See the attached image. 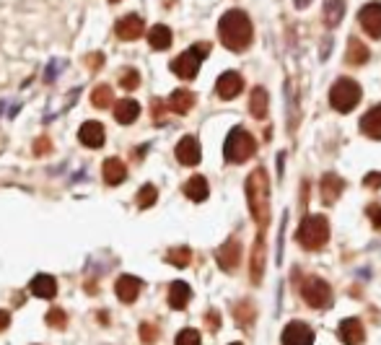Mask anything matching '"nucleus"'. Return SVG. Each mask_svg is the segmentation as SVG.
Listing matches in <instances>:
<instances>
[{"mask_svg": "<svg viewBox=\"0 0 381 345\" xmlns=\"http://www.w3.org/2000/svg\"><path fill=\"white\" fill-rule=\"evenodd\" d=\"M8 324H11V314L0 309V333H3V330H8Z\"/></svg>", "mask_w": 381, "mask_h": 345, "instance_id": "nucleus-40", "label": "nucleus"}, {"mask_svg": "<svg viewBox=\"0 0 381 345\" xmlns=\"http://www.w3.org/2000/svg\"><path fill=\"white\" fill-rule=\"evenodd\" d=\"M192 299V288L184 281H174L169 288V306L171 309H184Z\"/></svg>", "mask_w": 381, "mask_h": 345, "instance_id": "nucleus-20", "label": "nucleus"}, {"mask_svg": "<svg viewBox=\"0 0 381 345\" xmlns=\"http://www.w3.org/2000/svg\"><path fill=\"white\" fill-rule=\"evenodd\" d=\"M78 138H81V143H84L86 148H101L106 141L104 125H101V122H94V119H88V122H84L81 130H78Z\"/></svg>", "mask_w": 381, "mask_h": 345, "instance_id": "nucleus-11", "label": "nucleus"}, {"mask_svg": "<svg viewBox=\"0 0 381 345\" xmlns=\"http://www.w3.org/2000/svg\"><path fill=\"white\" fill-rule=\"evenodd\" d=\"M166 259H169L174 268H187V265L192 262V249L190 247H174V249H169Z\"/></svg>", "mask_w": 381, "mask_h": 345, "instance_id": "nucleus-31", "label": "nucleus"}, {"mask_svg": "<svg viewBox=\"0 0 381 345\" xmlns=\"http://www.w3.org/2000/svg\"><path fill=\"white\" fill-rule=\"evenodd\" d=\"M301 296L306 299V304L311 309H327L329 304H332V288H329V283L317 278V275H311V278L304 281Z\"/></svg>", "mask_w": 381, "mask_h": 345, "instance_id": "nucleus-7", "label": "nucleus"}, {"mask_svg": "<svg viewBox=\"0 0 381 345\" xmlns=\"http://www.w3.org/2000/svg\"><path fill=\"white\" fill-rule=\"evenodd\" d=\"M138 83H140L138 70H133V68H125V73L119 76V86L125 88V91H133V88H138Z\"/></svg>", "mask_w": 381, "mask_h": 345, "instance_id": "nucleus-33", "label": "nucleus"}, {"mask_svg": "<svg viewBox=\"0 0 381 345\" xmlns=\"http://www.w3.org/2000/svg\"><path fill=\"white\" fill-rule=\"evenodd\" d=\"M342 190H345V182H342V179H340L338 174H324V177H322V184H319V193H322V200H324V203H335V200H338L340 197V193H342Z\"/></svg>", "mask_w": 381, "mask_h": 345, "instance_id": "nucleus-19", "label": "nucleus"}, {"mask_svg": "<svg viewBox=\"0 0 381 345\" xmlns=\"http://www.w3.org/2000/svg\"><path fill=\"white\" fill-rule=\"evenodd\" d=\"M112 101H115V91L109 86H96L94 94H91V104L99 109H106L112 107Z\"/></svg>", "mask_w": 381, "mask_h": 345, "instance_id": "nucleus-30", "label": "nucleus"}, {"mask_svg": "<svg viewBox=\"0 0 381 345\" xmlns=\"http://www.w3.org/2000/svg\"><path fill=\"white\" fill-rule=\"evenodd\" d=\"M88 63H91V65H101V63H104V57H101V55H91V57H88Z\"/></svg>", "mask_w": 381, "mask_h": 345, "instance_id": "nucleus-42", "label": "nucleus"}, {"mask_svg": "<svg viewBox=\"0 0 381 345\" xmlns=\"http://www.w3.org/2000/svg\"><path fill=\"white\" fill-rule=\"evenodd\" d=\"M309 3H311V0H293V6H296V8H306Z\"/></svg>", "mask_w": 381, "mask_h": 345, "instance_id": "nucleus-43", "label": "nucleus"}, {"mask_svg": "<svg viewBox=\"0 0 381 345\" xmlns=\"http://www.w3.org/2000/svg\"><path fill=\"white\" fill-rule=\"evenodd\" d=\"M109 3H119V0H109Z\"/></svg>", "mask_w": 381, "mask_h": 345, "instance_id": "nucleus-44", "label": "nucleus"}, {"mask_svg": "<svg viewBox=\"0 0 381 345\" xmlns=\"http://www.w3.org/2000/svg\"><path fill=\"white\" fill-rule=\"evenodd\" d=\"M29 291H32L37 299H52L55 293H57V281H55L52 275H47V273H39V275H34L32 283H29Z\"/></svg>", "mask_w": 381, "mask_h": 345, "instance_id": "nucleus-17", "label": "nucleus"}, {"mask_svg": "<svg viewBox=\"0 0 381 345\" xmlns=\"http://www.w3.org/2000/svg\"><path fill=\"white\" fill-rule=\"evenodd\" d=\"M202 159V151H200V141L195 135H187L177 143V161L184 164V166H197Z\"/></svg>", "mask_w": 381, "mask_h": 345, "instance_id": "nucleus-9", "label": "nucleus"}, {"mask_svg": "<svg viewBox=\"0 0 381 345\" xmlns=\"http://www.w3.org/2000/svg\"><path fill=\"white\" fill-rule=\"evenodd\" d=\"M231 345H242V343H231Z\"/></svg>", "mask_w": 381, "mask_h": 345, "instance_id": "nucleus-45", "label": "nucleus"}, {"mask_svg": "<svg viewBox=\"0 0 381 345\" xmlns=\"http://www.w3.org/2000/svg\"><path fill=\"white\" fill-rule=\"evenodd\" d=\"M47 324L55 327V330H65L68 327V317H65L63 309H50L47 312Z\"/></svg>", "mask_w": 381, "mask_h": 345, "instance_id": "nucleus-34", "label": "nucleus"}, {"mask_svg": "<svg viewBox=\"0 0 381 345\" xmlns=\"http://www.w3.org/2000/svg\"><path fill=\"white\" fill-rule=\"evenodd\" d=\"M218 34H221V42L233 50V52H242L246 50L254 39V29H252V21H249V16L239 8H233V11L223 13V19L218 21Z\"/></svg>", "mask_w": 381, "mask_h": 345, "instance_id": "nucleus-1", "label": "nucleus"}, {"mask_svg": "<svg viewBox=\"0 0 381 345\" xmlns=\"http://www.w3.org/2000/svg\"><path fill=\"white\" fill-rule=\"evenodd\" d=\"M208 52H211V44L208 42H200L195 44V47H190L187 52H182L174 63H171V70L177 73L179 78H184V81H192V78L197 76V70H200V63L208 57Z\"/></svg>", "mask_w": 381, "mask_h": 345, "instance_id": "nucleus-5", "label": "nucleus"}, {"mask_svg": "<svg viewBox=\"0 0 381 345\" xmlns=\"http://www.w3.org/2000/svg\"><path fill=\"white\" fill-rule=\"evenodd\" d=\"M246 200H249L252 218L260 226V234H265L267 224H270V179H267L265 169H257V172L249 174V179H246Z\"/></svg>", "mask_w": 381, "mask_h": 345, "instance_id": "nucleus-2", "label": "nucleus"}, {"mask_svg": "<svg viewBox=\"0 0 381 345\" xmlns=\"http://www.w3.org/2000/svg\"><path fill=\"white\" fill-rule=\"evenodd\" d=\"M340 340L345 345H360L363 343V337H366V333H363V324H360V319H342L340 322Z\"/></svg>", "mask_w": 381, "mask_h": 345, "instance_id": "nucleus-16", "label": "nucleus"}, {"mask_svg": "<svg viewBox=\"0 0 381 345\" xmlns=\"http://www.w3.org/2000/svg\"><path fill=\"white\" fill-rule=\"evenodd\" d=\"M148 42L153 50H169L171 47V29L164 23H156L148 32Z\"/></svg>", "mask_w": 381, "mask_h": 345, "instance_id": "nucleus-26", "label": "nucleus"}, {"mask_svg": "<svg viewBox=\"0 0 381 345\" xmlns=\"http://www.w3.org/2000/svg\"><path fill=\"white\" fill-rule=\"evenodd\" d=\"M254 148H257V143H254L252 132H246L244 128H236L228 132V138L223 143V156H226V161L231 164H244L254 153Z\"/></svg>", "mask_w": 381, "mask_h": 345, "instance_id": "nucleus-4", "label": "nucleus"}, {"mask_svg": "<svg viewBox=\"0 0 381 345\" xmlns=\"http://www.w3.org/2000/svg\"><path fill=\"white\" fill-rule=\"evenodd\" d=\"M262 270H265V234H260L257 249H254V255H252V281L254 283L262 281Z\"/></svg>", "mask_w": 381, "mask_h": 345, "instance_id": "nucleus-27", "label": "nucleus"}, {"mask_svg": "<svg viewBox=\"0 0 381 345\" xmlns=\"http://www.w3.org/2000/svg\"><path fill=\"white\" fill-rule=\"evenodd\" d=\"M283 345H314V330L304 322H291L283 330Z\"/></svg>", "mask_w": 381, "mask_h": 345, "instance_id": "nucleus-10", "label": "nucleus"}, {"mask_svg": "<svg viewBox=\"0 0 381 345\" xmlns=\"http://www.w3.org/2000/svg\"><path fill=\"white\" fill-rule=\"evenodd\" d=\"M208 327H211V330H218V312L208 314Z\"/></svg>", "mask_w": 381, "mask_h": 345, "instance_id": "nucleus-41", "label": "nucleus"}, {"mask_svg": "<svg viewBox=\"0 0 381 345\" xmlns=\"http://www.w3.org/2000/svg\"><path fill=\"white\" fill-rule=\"evenodd\" d=\"M369 60V50H366V44L358 42V39H350L348 42V63L350 65H363Z\"/></svg>", "mask_w": 381, "mask_h": 345, "instance_id": "nucleus-29", "label": "nucleus"}, {"mask_svg": "<svg viewBox=\"0 0 381 345\" xmlns=\"http://www.w3.org/2000/svg\"><path fill=\"white\" fill-rule=\"evenodd\" d=\"M358 21L363 26V32L369 34L371 39H381V3H369L363 6L358 13Z\"/></svg>", "mask_w": 381, "mask_h": 345, "instance_id": "nucleus-8", "label": "nucleus"}, {"mask_svg": "<svg viewBox=\"0 0 381 345\" xmlns=\"http://www.w3.org/2000/svg\"><path fill=\"white\" fill-rule=\"evenodd\" d=\"M101 174H104L106 184H122L127 179V166L119 159H106Z\"/></svg>", "mask_w": 381, "mask_h": 345, "instance_id": "nucleus-22", "label": "nucleus"}, {"mask_svg": "<svg viewBox=\"0 0 381 345\" xmlns=\"http://www.w3.org/2000/svg\"><path fill=\"white\" fill-rule=\"evenodd\" d=\"M215 91H218V97L226 99V101H228V99H236L244 91V78L239 76V73L228 70V73H223V76L218 78Z\"/></svg>", "mask_w": 381, "mask_h": 345, "instance_id": "nucleus-14", "label": "nucleus"}, {"mask_svg": "<svg viewBox=\"0 0 381 345\" xmlns=\"http://www.w3.org/2000/svg\"><path fill=\"white\" fill-rule=\"evenodd\" d=\"M140 288H143V281L140 278H135V275H119L115 283V293L119 302L125 304H133L135 299H138Z\"/></svg>", "mask_w": 381, "mask_h": 345, "instance_id": "nucleus-13", "label": "nucleus"}, {"mask_svg": "<svg viewBox=\"0 0 381 345\" xmlns=\"http://www.w3.org/2000/svg\"><path fill=\"white\" fill-rule=\"evenodd\" d=\"M366 187H381V172H371L366 177Z\"/></svg>", "mask_w": 381, "mask_h": 345, "instance_id": "nucleus-38", "label": "nucleus"}, {"mask_svg": "<svg viewBox=\"0 0 381 345\" xmlns=\"http://www.w3.org/2000/svg\"><path fill=\"white\" fill-rule=\"evenodd\" d=\"M140 337H143V343H156V337H159V333H156V327H150V324H143L140 327Z\"/></svg>", "mask_w": 381, "mask_h": 345, "instance_id": "nucleus-36", "label": "nucleus"}, {"mask_svg": "<svg viewBox=\"0 0 381 345\" xmlns=\"http://www.w3.org/2000/svg\"><path fill=\"white\" fill-rule=\"evenodd\" d=\"M174 345H200V333L192 330V327H187V330H182V333L177 335V343Z\"/></svg>", "mask_w": 381, "mask_h": 345, "instance_id": "nucleus-35", "label": "nucleus"}, {"mask_svg": "<svg viewBox=\"0 0 381 345\" xmlns=\"http://www.w3.org/2000/svg\"><path fill=\"white\" fill-rule=\"evenodd\" d=\"M360 101V86L353 81V78H340L332 83V91H329V104L338 109V112H350Z\"/></svg>", "mask_w": 381, "mask_h": 345, "instance_id": "nucleus-6", "label": "nucleus"}, {"mask_svg": "<svg viewBox=\"0 0 381 345\" xmlns=\"http://www.w3.org/2000/svg\"><path fill=\"white\" fill-rule=\"evenodd\" d=\"M156 195H159L156 193V187H153V184H146V187L138 193V208H143V210L150 208V205L156 203Z\"/></svg>", "mask_w": 381, "mask_h": 345, "instance_id": "nucleus-32", "label": "nucleus"}, {"mask_svg": "<svg viewBox=\"0 0 381 345\" xmlns=\"http://www.w3.org/2000/svg\"><path fill=\"white\" fill-rule=\"evenodd\" d=\"M215 257H218L221 270L231 273V270H236L239 268V262H242V244H239L236 239H228V241L218 249V255H215Z\"/></svg>", "mask_w": 381, "mask_h": 345, "instance_id": "nucleus-12", "label": "nucleus"}, {"mask_svg": "<svg viewBox=\"0 0 381 345\" xmlns=\"http://www.w3.org/2000/svg\"><path fill=\"white\" fill-rule=\"evenodd\" d=\"M298 244L309 252H317L327 244L329 239V221L324 216H306L298 226Z\"/></svg>", "mask_w": 381, "mask_h": 345, "instance_id": "nucleus-3", "label": "nucleus"}, {"mask_svg": "<svg viewBox=\"0 0 381 345\" xmlns=\"http://www.w3.org/2000/svg\"><path fill=\"white\" fill-rule=\"evenodd\" d=\"M360 130L369 135V138H381V104L371 107L363 119H360Z\"/></svg>", "mask_w": 381, "mask_h": 345, "instance_id": "nucleus-21", "label": "nucleus"}, {"mask_svg": "<svg viewBox=\"0 0 381 345\" xmlns=\"http://www.w3.org/2000/svg\"><path fill=\"white\" fill-rule=\"evenodd\" d=\"M34 151L39 153V156H44V153L50 151V141H47V138H42V141L37 143V146H34Z\"/></svg>", "mask_w": 381, "mask_h": 345, "instance_id": "nucleus-39", "label": "nucleus"}, {"mask_svg": "<svg viewBox=\"0 0 381 345\" xmlns=\"http://www.w3.org/2000/svg\"><path fill=\"white\" fill-rule=\"evenodd\" d=\"M249 109H252V115L257 119H265L267 117V109H270V97H267V91L262 86H257L252 91V97H249Z\"/></svg>", "mask_w": 381, "mask_h": 345, "instance_id": "nucleus-24", "label": "nucleus"}, {"mask_svg": "<svg viewBox=\"0 0 381 345\" xmlns=\"http://www.w3.org/2000/svg\"><path fill=\"white\" fill-rule=\"evenodd\" d=\"M184 195L190 197V200H195V203H202L208 195H211V187H208V179L205 177H192L190 182L184 184Z\"/></svg>", "mask_w": 381, "mask_h": 345, "instance_id": "nucleus-23", "label": "nucleus"}, {"mask_svg": "<svg viewBox=\"0 0 381 345\" xmlns=\"http://www.w3.org/2000/svg\"><path fill=\"white\" fill-rule=\"evenodd\" d=\"M140 117V104L135 99H122L115 104V119L119 125H133Z\"/></svg>", "mask_w": 381, "mask_h": 345, "instance_id": "nucleus-18", "label": "nucleus"}, {"mask_svg": "<svg viewBox=\"0 0 381 345\" xmlns=\"http://www.w3.org/2000/svg\"><path fill=\"white\" fill-rule=\"evenodd\" d=\"M169 107H171V112H177V115H187V112L195 107V94L187 91V88L174 91L171 99H169Z\"/></svg>", "mask_w": 381, "mask_h": 345, "instance_id": "nucleus-25", "label": "nucleus"}, {"mask_svg": "<svg viewBox=\"0 0 381 345\" xmlns=\"http://www.w3.org/2000/svg\"><path fill=\"white\" fill-rule=\"evenodd\" d=\"M143 29H146V23H143V19L140 16H125V19H119L117 21V37L122 39V42H133V39H138L140 34H143Z\"/></svg>", "mask_w": 381, "mask_h": 345, "instance_id": "nucleus-15", "label": "nucleus"}, {"mask_svg": "<svg viewBox=\"0 0 381 345\" xmlns=\"http://www.w3.org/2000/svg\"><path fill=\"white\" fill-rule=\"evenodd\" d=\"M366 213H369L371 224H373L376 228H381V205H369V210H366Z\"/></svg>", "mask_w": 381, "mask_h": 345, "instance_id": "nucleus-37", "label": "nucleus"}, {"mask_svg": "<svg viewBox=\"0 0 381 345\" xmlns=\"http://www.w3.org/2000/svg\"><path fill=\"white\" fill-rule=\"evenodd\" d=\"M345 16V0H327L324 3V21L327 26H338Z\"/></svg>", "mask_w": 381, "mask_h": 345, "instance_id": "nucleus-28", "label": "nucleus"}]
</instances>
